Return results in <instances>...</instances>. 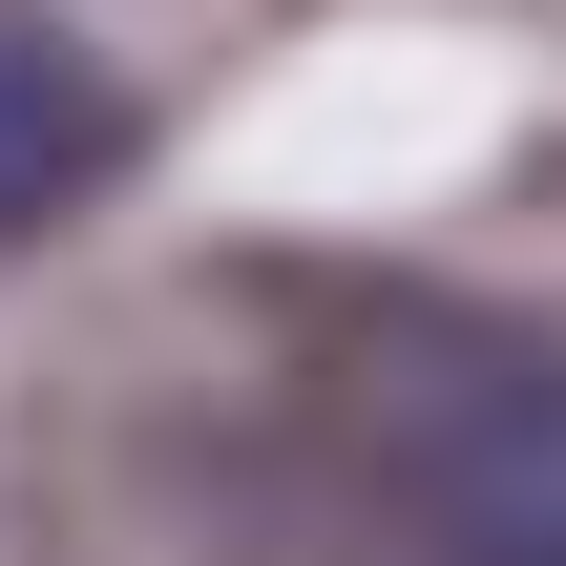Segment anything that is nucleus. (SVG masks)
Masks as SVG:
<instances>
[{
  "label": "nucleus",
  "mask_w": 566,
  "mask_h": 566,
  "mask_svg": "<svg viewBox=\"0 0 566 566\" xmlns=\"http://www.w3.org/2000/svg\"><path fill=\"white\" fill-rule=\"evenodd\" d=\"M357 462L441 546H566V336H525V315H378Z\"/></svg>",
  "instance_id": "nucleus-1"
},
{
  "label": "nucleus",
  "mask_w": 566,
  "mask_h": 566,
  "mask_svg": "<svg viewBox=\"0 0 566 566\" xmlns=\"http://www.w3.org/2000/svg\"><path fill=\"white\" fill-rule=\"evenodd\" d=\"M105 168H126V84H105L63 21H0V252L63 231Z\"/></svg>",
  "instance_id": "nucleus-2"
}]
</instances>
